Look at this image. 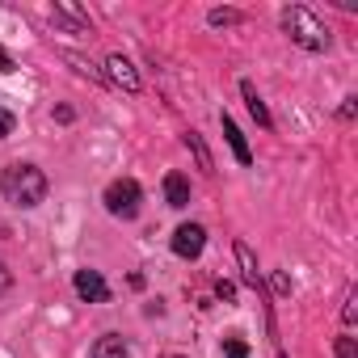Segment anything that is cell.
Wrapping results in <instances>:
<instances>
[{
    "label": "cell",
    "mask_w": 358,
    "mask_h": 358,
    "mask_svg": "<svg viewBox=\"0 0 358 358\" xmlns=\"http://www.w3.org/2000/svg\"><path fill=\"white\" fill-rule=\"evenodd\" d=\"M0 194H5V203L30 211V207H38L47 199V177L34 164H9L5 177H0Z\"/></svg>",
    "instance_id": "6da1fadb"
},
{
    "label": "cell",
    "mask_w": 358,
    "mask_h": 358,
    "mask_svg": "<svg viewBox=\"0 0 358 358\" xmlns=\"http://www.w3.org/2000/svg\"><path fill=\"white\" fill-rule=\"evenodd\" d=\"M282 30H287L291 43L303 47V51H324V47H329V30H324V22H320L312 9H303V5L282 9Z\"/></svg>",
    "instance_id": "7a4b0ae2"
},
{
    "label": "cell",
    "mask_w": 358,
    "mask_h": 358,
    "mask_svg": "<svg viewBox=\"0 0 358 358\" xmlns=\"http://www.w3.org/2000/svg\"><path fill=\"white\" fill-rule=\"evenodd\" d=\"M139 203H143V190H139V182H131V177H118V182L106 186V211L114 220H135Z\"/></svg>",
    "instance_id": "3957f363"
},
{
    "label": "cell",
    "mask_w": 358,
    "mask_h": 358,
    "mask_svg": "<svg viewBox=\"0 0 358 358\" xmlns=\"http://www.w3.org/2000/svg\"><path fill=\"white\" fill-rule=\"evenodd\" d=\"M203 245H207V232H203L199 224H182V228L173 232V253L186 257V262H194V257L203 253Z\"/></svg>",
    "instance_id": "277c9868"
},
{
    "label": "cell",
    "mask_w": 358,
    "mask_h": 358,
    "mask_svg": "<svg viewBox=\"0 0 358 358\" xmlns=\"http://www.w3.org/2000/svg\"><path fill=\"white\" fill-rule=\"evenodd\" d=\"M76 295L89 299V303H106L110 299V287L97 270H76Z\"/></svg>",
    "instance_id": "5b68a950"
},
{
    "label": "cell",
    "mask_w": 358,
    "mask_h": 358,
    "mask_svg": "<svg viewBox=\"0 0 358 358\" xmlns=\"http://www.w3.org/2000/svg\"><path fill=\"white\" fill-rule=\"evenodd\" d=\"M106 68H110V76H114V85H118V89L139 93V76H135V68H131L122 55H110V59H106Z\"/></svg>",
    "instance_id": "8992f818"
},
{
    "label": "cell",
    "mask_w": 358,
    "mask_h": 358,
    "mask_svg": "<svg viewBox=\"0 0 358 358\" xmlns=\"http://www.w3.org/2000/svg\"><path fill=\"white\" fill-rule=\"evenodd\" d=\"M164 199H169V207H177V211L190 207V182H186L182 173H169V177H164Z\"/></svg>",
    "instance_id": "52a82bcc"
},
{
    "label": "cell",
    "mask_w": 358,
    "mask_h": 358,
    "mask_svg": "<svg viewBox=\"0 0 358 358\" xmlns=\"http://www.w3.org/2000/svg\"><path fill=\"white\" fill-rule=\"evenodd\" d=\"M241 93H245V101H249V114L257 118V127H274V122H270V110H266V101L257 97V89H253L249 80H241Z\"/></svg>",
    "instance_id": "ba28073f"
},
{
    "label": "cell",
    "mask_w": 358,
    "mask_h": 358,
    "mask_svg": "<svg viewBox=\"0 0 358 358\" xmlns=\"http://www.w3.org/2000/svg\"><path fill=\"white\" fill-rule=\"evenodd\" d=\"M224 135H228V143H232L236 160H241V164H249V160H253V152H249V143H245V135L236 131V122H232V118H224Z\"/></svg>",
    "instance_id": "9c48e42d"
},
{
    "label": "cell",
    "mask_w": 358,
    "mask_h": 358,
    "mask_svg": "<svg viewBox=\"0 0 358 358\" xmlns=\"http://www.w3.org/2000/svg\"><path fill=\"white\" fill-rule=\"evenodd\" d=\"M93 358H127V341L114 337V333H106V337L93 345Z\"/></svg>",
    "instance_id": "30bf717a"
},
{
    "label": "cell",
    "mask_w": 358,
    "mask_h": 358,
    "mask_svg": "<svg viewBox=\"0 0 358 358\" xmlns=\"http://www.w3.org/2000/svg\"><path fill=\"white\" fill-rule=\"evenodd\" d=\"M55 22H68L76 34H89V17L80 9H72V5H55Z\"/></svg>",
    "instance_id": "8fae6325"
},
{
    "label": "cell",
    "mask_w": 358,
    "mask_h": 358,
    "mask_svg": "<svg viewBox=\"0 0 358 358\" xmlns=\"http://www.w3.org/2000/svg\"><path fill=\"white\" fill-rule=\"evenodd\" d=\"M236 257H241V266H245V282H253V287H257V262H253L249 245H236Z\"/></svg>",
    "instance_id": "7c38bea8"
},
{
    "label": "cell",
    "mask_w": 358,
    "mask_h": 358,
    "mask_svg": "<svg viewBox=\"0 0 358 358\" xmlns=\"http://www.w3.org/2000/svg\"><path fill=\"white\" fill-rule=\"evenodd\" d=\"M64 59H68V64H76V72H80V76H89V80H101V72H97L89 59H80V55H72V51H68Z\"/></svg>",
    "instance_id": "4fadbf2b"
},
{
    "label": "cell",
    "mask_w": 358,
    "mask_h": 358,
    "mask_svg": "<svg viewBox=\"0 0 358 358\" xmlns=\"http://www.w3.org/2000/svg\"><path fill=\"white\" fill-rule=\"evenodd\" d=\"M186 143L194 148V156H199V169H207V173H211V156H207V148H203V139H199V135L190 131V135H186Z\"/></svg>",
    "instance_id": "5bb4252c"
},
{
    "label": "cell",
    "mask_w": 358,
    "mask_h": 358,
    "mask_svg": "<svg viewBox=\"0 0 358 358\" xmlns=\"http://www.w3.org/2000/svg\"><path fill=\"white\" fill-rule=\"evenodd\" d=\"M224 354H228V358H249V345H245L241 337H224Z\"/></svg>",
    "instance_id": "9a60e30c"
},
{
    "label": "cell",
    "mask_w": 358,
    "mask_h": 358,
    "mask_svg": "<svg viewBox=\"0 0 358 358\" xmlns=\"http://www.w3.org/2000/svg\"><path fill=\"white\" fill-rule=\"evenodd\" d=\"M232 22H236L232 9H215V13H211V26H232Z\"/></svg>",
    "instance_id": "2e32d148"
},
{
    "label": "cell",
    "mask_w": 358,
    "mask_h": 358,
    "mask_svg": "<svg viewBox=\"0 0 358 358\" xmlns=\"http://www.w3.org/2000/svg\"><path fill=\"white\" fill-rule=\"evenodd\" d=\"M5 135H13V114L0 110V139H5Z\"/></svg>",
    "instance_id": "e0dca14e"
},
{
    "label": "cell",
    "mask_w": 358,
    "mask_h": 358,
    "mask_svg": "<svg viewBox=\"0 0 358 358\" xmlns=\"http://www.w3.org/2000/svg\"><path fill=\"white\" fill-rule=\"evenodd\" d=\"M337 358H354V341L350 337H337Z\"/></svg>",
    "instance_id": "ac0fdd59"
},
{
    "label": "cell",
    "mask_w": 358,
    "mask_h": 358,
    "mask_svg": "<svg viewBox=\"0 0 358 358\" xmlns=\"http://www.w3.org/2000/svg\"><path fill=\"white\" fill-rule=\"evenodd\" d=\"M215 295H220V299H232V295H236V287H232V282H215Z\"/></svg>",
    "instance_id": "d6986e66"
},
{
    "label": "cell",
    "mask_w": 358,
    "mask_h": 358,
    "mask_svg": "<svg viewBox=\"0 0 358 358\" xmlns=\"http://www.w3.org/2000/svg\"><path fill=\"white\" fill-rule=\"evenodd\" d=\"M0 72H13V55L5 47H0Z\"/></svg>",
    "instance_id": "ffe728a7"
},
{
    "label": "cell",
    "mask_w": 358,
    "mask_h": 358,
    "mask_svg": "<svg viewBox=\"0 0 358 358\" xmlns=\"http://www.w3.org/2000/svg\"><path fill=\"white\" fill-rule=\"evenodd\" d=\"M5 291H9V270L0 266V295H5Z\"/></svg>",
    "instance_id": "44dd1931"
},
{
    "label": "cell",
    "mask_w": 358,
    "mask_h": 358,
    "mask_svg": "<svg viewBox=\"0 0 358 358\" xmlns=\"http://www.w3.org/2000/svg\"><path fill=\"white\" fill-rule=\"evenodd\" d=\"M169 358H177V354H169Z\"/></svg>",
    "instance_id": "7402d4cb"
}]
</instances>
